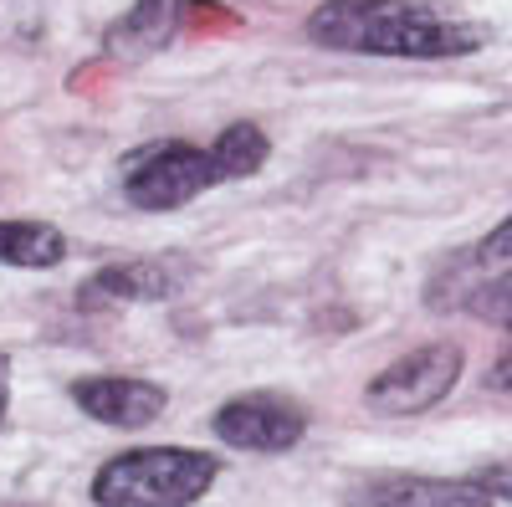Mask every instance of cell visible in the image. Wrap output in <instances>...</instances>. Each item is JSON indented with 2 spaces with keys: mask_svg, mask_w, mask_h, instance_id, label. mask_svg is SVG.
Listing matches in <instances>:
<instances>
[{
  "mask_svg": "<svg viewBox=\"0 0 512 507\" xmlns=\"http://www.w3.org/2000/svg\"><path fill=\"white\" fill-rule=\"evenodd\" d=\"M308 36L328 52L410 57V62L472 57L487 41L482 26L456 21L436 6H420V0H328L308 16Z\"/></svg>",
  "mask_w": 512,
  "mask_h": 507,
  "instance_id": "1",
  "label": "cell"
},
{
  "mask_svg": "<svg viewBox=\"0 0 512 507\" xmlns=\"http://www.w3.org/2000/svg\"><path fill=\"white\" fill-rule=\"evenodd\" d=\"M72 405L82 415H93L98 426L139 431L164 415L169 390L154 385V379H134V374H93V379H77L72 385Z\"/></svg>",
  "mask_w": 512,
  "mask_h": 507,
  "instance_id": "6",
  "label": "cell"
},
{
  "mask_svg": "<svg viewBox=\"0 0 512 507\" xmlns=\"http://www.w3.org/2000/svg\"><path fill=\"white\" fill-rule=\"evenodd\" d=\"M472 313L482 323H497V328L512 333V272H502V277H492L487 287L472 292Z\"/></svg>",
  "mask_w": 512,
  "mask_h": 507,
  "instance_id": "12",
  "label": "cell"
},
{
  "mask_svg": "<svg viewBox=\"0 0 512 507\" xmlns=\"http://www.w3.org/2000/svg\"><path fill=\"white\" fill-rule=\"evenodd\" d=\"M487 390H502V395H512V349L492 364V374H487Z\"/></svg>",
  "mask_w": 512,
  "mask_h": 507,
  "instance_id": "15",
  "label": "cell"
},
{
  "mask_svg": "<svg viewBox=\"0 0 512 507\" xmlns=\"http://www.w3.org/2000/svg\"><path fill=\"white\" fill-rule=\"evenodd\" d=\"M477 262H512V216L487 231V241L477 246Z\"/></svg>",
  "mask_w": 512,
  "mask_h": 507,
  "instance_id": "13",
  "label": "cell"
},
{
  "mask_svg": "<svg viewBox=\"0 0 512 507\" xmlns=\"http://www.w3.org/2000/svg\"><path fill=\"white\" fill-rule=\"evenodd\" d=\"M210 154L221 159L226 180H246V175H256V169L267 164L272 144H267V134L256 129V123H231V129H221V139L210 144Z\"/></svg>",
  "mask_w": 512,
  "mask_h": 507,
  "instance_id": "11",
  "label": "cell"
},
{
  "mask_svg": "<svg viewBox=\"0 0 512 507\" xmlns=\"http://www.w3.org/2000/svg\"><path fill=\"white\" fill-rule=\"evenodd\" d=\"M216 185H226V169L200 144H154L123 169V195L139 210H180Z\"/></svg>",
  "mask_w": 512,
  "mask_h": 507,
  "instance_id": "3",
  "label": "cell"
},
{
  "mask_svg": "<svg viewBox=\"0 0 512 507\" xmlns=\"http://www.w3.org/2000/svg\"><path fill=\"white\" fill-rule=\"evenodd\" d=\"M175 21H180V0H134L103 36L108 57H149L159 52L169 36H175Z\"/></svg>",
  "mask_w": 512,
  "mask_h": 507,
  "instance_id": "8",
  "label": "cell"
},
{
  "mask_svg": "<svg viewBox=\"0 0 512 507\" xmlns=\"http://www.w3.org/2000/svg\"><path fill=\"white\" fill-rule=\"evenodd\" d=\"M67 257V236L47 221H0V262L6 267H57Z\"/></svg>",
  "mask_w": 512,
  "mask_h": 507,
  "instance_id": "10",
  "label": "cell"
},
{
  "mask_svg": "<svg viewBox=\"0 0 512 507\" xmlns=\"http://www.w3.org/2000/svg\"><path fill=\"white\" fill-rule=\"evenodd\" d=\"M472 482H477V487H482L492 502H497V497H507V502H512V461H497V467H482Z\"/></svg>",
  "mask_w": 512,
  "mask_h": 507,
  "instance_id": "14",
  "label": "cell"
},
{
  "mask_svg": "<svg viewBox=\"0 0 512 507\" xmlns=\"http://www.w3.org/2000/svg\"><path fill=\"white\" fill-rule=\"evenodd\" d=\"M364 507H492V497L472 482H446V477H395L369 492Z\"/></svg>",
  "mask_w": 512,
  "mask_h": 507,
  "instance_id": "9",
  "label": "cell"
},
{
  "mask_svg": "<svg viewBox=\"0 0 512 507\" xmlns=\"http://www.w3.org/2000/svg\"><path fill=\"white\" fill-rule=\"evenodd\" d=\"M461 369H466V349L461 344H451V338L446 344H425V349L400 354L390 369H379L364 385V400L379 415H420V410L441 405L456 390Z\"/></svg>",
  "mask_w": 512,
  "mask_h": 507,
  "instance_id": "4",
  "label": "cell"
},
{
  "mask_svg": "<svg viewBox=\"0 0 512 507\" xmlns=\"http://www.w3.org/2000/svg\"><path fill=\"white\" fill-rule=\"evenodd\" d=\"M190 282V262L175 257H139V262H118L103 267L88 282V298H113V303H164Z\"/></svg>",
  "mask_w": 512,
  "mask_h": 507,
  "instance_id": "7",
  "label": "cell"
},
{
  "mask_svg": "<svg viewBox=\"0 0 512 507\" xmlns=\"http://www.w3.org/2000/svg\"><path fill=\"white\" fill-rule=\"evenodd\" d=\"M226 446L236 451H262V456H277V451H292L297 441L308 436V410L287 400V395H272V390H251V395H236L216 410L210 420Z\"/></svg>",
  "mask_w": 512,
  "mask_h": 507,
  "instance_id": "5",
  "label": "cell"
},
{
  "mask_svg": "<svg viewBox=\"0 0 512 507\" xmlns=\"http://www.w3.org/2000/svg\"><path fill=\"white\" fill-rule=\"evenodd\" d=\"M221 477V461L190 446H139L93 477L98 507H195Z\"/></svg>",
  "mask_w": 512,
  "mask_h": 507,
  "instance_id": "2",
  "label": "cell"
},
{
  "mask_svg": "<svg viewBox=\"0 0 512 507\" xmlns=\"http://www.w3.org/2000/svg\"><path fill=\"white\" fill-rule=\"evenodd\" d=\"M6 410H11V359L0 354V426H6Z\"/></svg>",
  "mask_w": 512,
  "mask_h": 507,
  "instance_id": "16",
  "label": "cell"
}]
</instances>
